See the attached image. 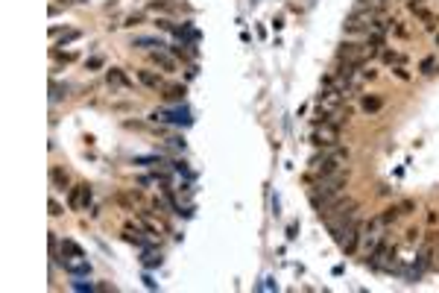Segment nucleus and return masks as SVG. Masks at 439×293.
Listing matches in <instances>:
<instances>
[{
    "label": "nucleus",
    "mask_w": 439,
    "mask_h": 293,
    "mask_svg": "<svg viewBox=\"0 0 439 293\" xmlns=\"http://www.w3.org/2000/svg\"><path fill=\"white\" fill-rule=\"evenodd\" d=\"M381 106H384L381 97H366V100H363V111H378Z\"/></svg>",
    "instance_id": "15"
},
{
    "label": "nucleus",
    "mask_w": 439,
    "mask_h": 293,
    "mask_svg": "<svg viewBox=\"0 0 439 293\" xmlns=\"http://www.w3.org/2000/svg\"><path fill=\"white\" fill-rule=\"evenodd\" d=\"M61 267H65V273H71V276H88L91 273V264L85 261L82 255H65V258H61Z\"/></svg>",
    "instance_id": "4"
},
{
    "label": "nucleus",
    "mask_w": 439,
    "mask_h": 293,
    "mask_svg": "<svg viewBox=\"0 0 439 293\" xmlns=\"http://www.w3.org/2000/svg\"><path fill=\"white\" fill-rule=\"evenodd\" d=\"M340 141V126L337 123H331V121H322L313 129V144L317 147H337Z\"/></svg>",
    "instance_id": "2"
},
{
    "label": "nucleus",
    "mask_w": 439,
    "mask_h": 293,
    "mask_svg": "<svg viewBox=\"0 0 439 293\" xmlns=\"http://www.w3.org/2000/svg\"><path fill=\"white\" fill-rule=\"evenodd\" d=\"M401 217V208L399 205H392V208H387V211L381 214V220H384V226H389V223H395Z\"/></svg>",
    "instance_id": "12"
},
{
    "label": "nucleus",
    "mask_w": 439,
    "mask_h": 293,
    "mask_svg": "<svg viewBox=\"0 0 439 293\" xmlns=\"http://www.w3.org/2000/svg\"><path fill=\"white\" fill-rule=\"evenodd\" d=\"M61 94H68V85H59V82H53L50 85V103H59Z\"/></svg>",
    "instance_id": "14"
},
{
    "label": "nucleus",
    "mask_w": 439,
    "mask_h": 293,
    "mask_svg": "<svg viewBox=\"0 0 439 293\" xmlns=\"http://www.w3.org/2000/svg\"><path fill=\"white\" fill-rule=\"evenodd\" d=\"M132 47H147V50L158 47V50H161L164 41H161V38H155V35H135V38H132Z\"/></svg>",
    "instance_id": "5"
},
{
    "label": "nucleus",
    "mask_w": 439,
    "mask_h": 293,
    "mask_svg": "<svg viewBox=\"0 0 439 293\" xmlns=\"http://www.w3.org/2000/svg\"><path fill=\"white\" fill-rule=\"evenodd\" d=\"M76 38H79V32H76V30H71V32H65V35H61V41H59V44L65 47V44H71V41H76Z\"/></svg>",
    "instance_id": "17"
},
{
    "label": "nucleus",
    "mask_w": 439,
    "mask_h": 293,
    "mask_svg": "<svg viewBox=\"0 0 439 293\" xmlns=\"http://www.w3.org/2000/svg\"><path fill=\"white\" fill-rule=\"evenodd\" d=\"M82 193H85V185H73V188H68V205H71L73 211H79L82 208Z\"/></svg>",
    "instance_id": "6"
},
{
    "label": "nucleus",
    "mask_w": 439,
    "mask_h": 293,
    "mask_svg": "<svg viewBox=\"0 0 439 293\" xmlns=\"http://www.w3.org/2000/svg\"><path fill=\"white\" fill-rule=\"evenodd\" d=\"M143 21V15H129V18H126V27H135V24H141Z\"/></svg>",
    "instance_id": "21"
},
{
    "label": "nucleus",
    "mask_w": 439,
    "mask_h": 293,
    "mask_svg": "<svg viewBox=\"0 0 439 293\" xmlns=\"http://www.w3.org/2000/svg\"><path fill=\"white\" fill-rule=\"evenodd\" d=\"M61 255H82V246L65 238V241H61Z\"/></svg>",
    "instance_id": "13"
},
{
    "label": "nucleus",
    "mask_w": 439,
    "mask_h": 293,
    "mask_svg": "<svg viewBox=\"0 0 439 293\" xmlns=\"http://www.w3.org/2000/svg\"><path fill=\"white\" fill-rule=\"evenodd\" d=\"M399 208H401V214H410V211H413V208H416V205H413V202H410V200H404V202H401V205H399Z\"/></svg>",
    "instance_id": "20"
},
{
    "label": "nucleus",
    "mask_w": 439,
    "mask_h": 293,
    "mask_svg": "<svg viewBox=\"0 0 439 293\" xmlns=\"http://www.w3.org/2000/svg\"><path fill=\"white\" fill-rule=\"evenodd\" d=\"M158 264H161V255H155V252L143 255V267H158Z\"/></svg>",
    "instance_id": "16"
},
{
    "label": "nucleus",
    "mask_w": 439,
    "mask_h": 293,
    "mask_svg": "<svg viewBox=\"0 0 439 293\" xmlns=\"http://www.w3.org/2000/svg\"><path fill=\"white\" fill-rule=\"evenodd\" d=\"M337 59L346 62V65H358V68H363V65H366V47H363V44H354V41H346V44H340Z\"/></svg>",
    "instance_id": "1"
},
{
    "label": "nucleus",
    "mask_w": 439,
    "mask_h": 293,
    "mask_svg": "<svg viewBox=\"0 0 439 293\" xmlns=\"http://www.w3.org/2000/svg\"><path fill=\"white\" fill-rule=\"evenodd\" d=\"M182 97H184V85H170L164 91V100H170V103H182Z\"/></svg>",
    "instance_id": "10"
},
{
    "label": "nucleus",
    "mask_w": 439,
    "mask_h": 293,
    "mask_svg": "<svg viewBox=\"0 0 439 293\" xmlns=\"http://www.w3.org/2000/svg\"><path fill=\"white\" fill-rule=\"evenodd\" d=\"M433 65H436L433 59H425V62H422V68H419V71H422V73H433Z\"/></svg>",
    "instance_id": "19"
},
{
    "label": "nucleus",
    "mask_w": 439,
    "mask_h": 293,
    "mask_svg": "<svg viewBox=\"0 0 439 293\" xmlns=\"http://www.w3.org/2000/svg\"><path fill=\"white\" fill-rule=\"evenodd\" d=\"M138 80H141L147 88H158V85H161V76L155 71H138Z\"/></svg>",
    "instance_id": "8"
},
{
    "label": "nucleus",
    "mask_w": 439,
    "mask_h": 293,
    "mask_svg": "<svg viewBox=\"0 0 439 293\" xmlns=\"http://www.w3.org/2000/svg\"><path fill=\"white\" fill-rule=\"evenodd\" d=\"M109 85H123V88H129V80L123 76L120 68H112V71H109Z\"/></svg>",
    "instance_id": "11"
},
{
    "label": "nucleus",
    "mask_w": 439,
    "mask_h": 293,
    "mask_svg": "<svg viewBox=\"0 0 439 293\" xmlns=\"http://www.w3.org/2000/svg\"><path fill=\"white\" fill-rule=\"evenodd\" d=\"M50 182H53L56 191H65V188H68V173L61 170V167H53V170H50Z\"/></svg>",
    "instance_id": "7"
},
{
    "label": "nucleus",
    "mask_w": 439,
    "mask_h": 293,
    "mask_svg": "<svg viewBox=\"0 0 439 293\" xmlns=\"http://www.w3.org/2000/svg\"><path fill=\"white\" fill-rule=\"evenodd\" d=\"M153 62L158 65V68H164V71H176V62L167 56V53H161V50H155L153 53Z\"/></svg>",
    "instance_id": "9"
},
{
    "label": "nucleus",
    "mask_w": 439,
    "mask_h": 293,
    "mask_svg": "<svg viewBox=\"0 0 439 293\" xmlns=\"http://www.w3.org/2000/svg\"><path fill=\"white\" fill-rule=\"evenodd\" d=\"M88 68H91V71H97V68H102V59H100V56H94V59L88 62Z\"/></svg>",
    "instance_id": "23"
},
{
    "label": "nucleus",
    "mask_w": 439,
    "mask_h": 293,
    "mask_svg": "<svg viewBox=\"0 0 439 293\" xmlns=\"http://www.w3.org/2000/svg\"><path fill=\"white\" fill-rule=\"evenodd\" d=\"M91 185H85V193H82V208H88V205H91Z\"/></svg>",
    "instance_id": "18"
},
{
    "label": "nucleus",
    "mask_w": 439,
    "mask_h": 293,
    "mask_svg": "<svg viewBox=\"0 0 439 293\" xmlns=\"http://www.w3.org/2000/svg\"><path fill=\"white\" fill-rule=\"evenodd\" d=\"M360 232H363V226H360V223L358 220H354V223H351V226H348V229H346V232H343V238H340V249H343V252H346V255H351V252H354V249H358V243H360V238H363V235H360Z\"/></svg>",
    "instance_id": "3"
},
{
    "label": "nucleus",
    "mask_w": 439,
    "mask_h": 293,
    "mask_svg": "<svg viewBox=\"0 0 439 293\" xmlns=\"http://www.w3.org/2000/svg\"><path fill=\"white\" fill-rule=\"evenodd\" d=\"M50 214H53V217H59V214H61V205L56 200H50Z\"/></svg>",
    "instance_id": "22"
}]
</instances>
